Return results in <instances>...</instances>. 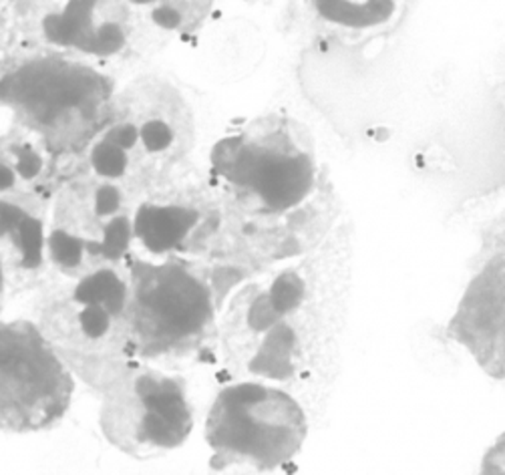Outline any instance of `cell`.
Instances as JSON below:
<instances>
[{"mask_svg":"<svg viewBox=\"0 0 505 475\" xmlns=\"http://www.w3.org/2000/svg\"><path fill=\"white\" fill-rule=\"evenodd\" d=\"M211 163L238 201L258 216H336V196L313 133L288 115H266L223 138L213 148Z\"/></svg>","mask_w":505,"mask_h":475,"instance_id":"6da1fadb","label":"cell"},{"mask_svg":"<svg viewBox=\"0 0 505 475\" xmlns=\"http://www.w3.org/2000/svg\"><path fill=\"white\" fill-rule=\"evenodd\" d=\"M121 321L141 358L186 356L216 326V300L206 274L181 260L138 262L125 286Z\"/></svg>","mask_w":505,"mask_h":475,"instance_id":"7a4b0ae2","label":"cell"},{"mask_svg":"<svg viewBox=\"0 0 505 475\" xmlns=\"http://www.w3.org/2000/svg\"><path fill=\"white\" fill-rule=\"evenodd\" d=\"M213 470L274 471L303 449L306 415L293 395L262 383L222 389L206 419Z\"/></svg>","mask_w":505,"mask_h":475,"instance_id":"3957f363","label":"cell"},{"mask_svg":"<svg viewBox=\"0 0 505 475\" xmlns=\"http://www.w3.org/2000/svg\"><path fill=\"white\" fill-rule=\"evenodd\" d=\"M99 428L109 445L133 460L176 451L193 429L186 381L153 367H125L103 393Z\"/></svg>","mask_w":505,"mask_h":475,"instance_id":"277c9868","label":"cell"},{"mask_svg":"<svg viewBox=\"0 0 505 475\" xmlns=\"http://www.w3.org/2000/svg\"><path fill=\"white\" fill-rule=\"evenodd\" d=\"M73 393L71 368L41 328L0 321V433L53 429L69 411Z\"/></svg>","mask_w":505,"mask_h":475,"instance_id":"5b68a950","label":"cell"},{"mask_svg":"<svg viewBox=\"0 0 505 475\" xmlns=\"http://www.w3.org/2000/svg\"><path fill=\"white\" fill-rule=\"evenodd\" d=\"M447 335L493 379L505 381V214L483 230L469 284Z\"/></svg>","mask_w":505,"mask_h":475,"instance_id":"8992f818","label":"cell"},{"mask_svg":"<svg viewBox=\"0 0 505 475\" xmlns=\"http://www.w3.org/2000/svg\"><path fill=\"white\" fill-rule=\"evenodd\" d=\"M304 5L316 38L355 53L399 33L415 0H304Z\"/></svg>","mask_w":505,"mask_h":475,"instance_id":"52a82bcc","label":"cell"},{"mask_svg":"<svg viewBox=\"0 0 505 475\" xmlns=\"http://www.w3.org/2000/svg\"><path fill=\"white\" fill-rule=\"evenodd\" d=\"M133 125L138 128V143L141 141L143 150L148 153L158 155L178 148L180 128H186V119L171 123L161 115H151V118H143L141 125Z\"/></svg>","mask_w":505,"mask_h":475,"instance_id":"ba28073f","label":"cell"},{"mask_svg":"<svg viewBox=\"0 0 505 475\" xmlns=\"http://www.w3.org/2000/svg\"><path fill=\"white\" fill-rule=\"evenodd\" d=\"M93 166L105 178H121L128 170V155L109 141H101L93 151Z\"/></svg>","mask_w":505,"mask_h":475,"instance_id":"9c48e42d","label":"cell"},{"mask_svg":"<svg viewBox=\"0 0 505 475\" xmlns=\"http://www.w3.org/2000/svg\"><path fill=\"white\" fill-rule=\"evenodd\" d=\"M125 41V36L121 33V28L118 25H103L95 31V53H115L119 51L121 45Z\"/></svg>","mask_w":505,"mask_h":475,"instance_id":"30bf717a","label":"cell"},{"mask_svg":"<svg viewBox=\"0 0 505 475\" xmlns=\"http://www.w3.org/2000/svg\"><path fill=\"white\" fill-rule=\"evenodd\" d=\"M485 473H505V438L493 445V449L483 460Z\"/></svg>","mask_w":505,"mask_h":475,"instance_id":"8fae6325","label":"cell"},{"mask_svg":"<svg viewBox=\"0 0 505 475\" xmlns=\"http://www.w3.org/2000/svg\"><path fill=\"white\" fill-rule=\"evenodd\" d=\"M181 21H183L181 13L173 6H160V8H155V11H153V23L158 26H161V28H168V31L180 28Z\"/></svg>","mask_w":505,"mask_h":475,"instance_id":"7c38bea8","label":"cell"},{"mask_svg":"<svg viewBox=\"0 0 505 475\" xmlns=\"http://www.w3.org/2000/svg\"><path fill=\"white\" fill-rule=\"evenodd\" d=\"M41 170V160L35 153H25L21 160H18V171L23 173L25 178H33Z\"/></svg>","mask_w":505,"mask_h":475,"instance_id":"4fadbf2b","label":"cell"},{"mask_svg":"<svg viewBox=\"0 0 505 475\" xmlns=\"http://www.w3.org/2000/svg\"><path fill=\"white\" fill-rule=\"evenodd\" d=\"M13 181H15L13 171H11V170H6L5 166H0V190H5V188H8V186H13Z\"/></svg>","mask_w":505,"mask_h":475,"instance_id":"5bb4252c","label":"cell"},{"mask_svg":"<svg viewBox=\"0 0 505 475\" xmlns=\"http://www.w3.org/2000/svg\"><path fill=\"white\" fill-rule=\"evenodd\" d=\"M133 3H138V5H149V3H153V0H133Z\"/></svg>","mask_w":505,"mask_h":475,"instance_id":"9a60e30c","label":"cell"}]
</instances>
